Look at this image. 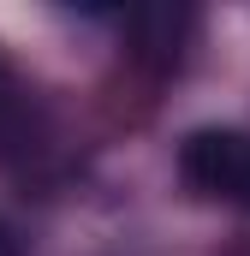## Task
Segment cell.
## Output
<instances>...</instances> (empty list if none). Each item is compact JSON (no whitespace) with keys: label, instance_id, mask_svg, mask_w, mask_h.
Here are the masks:
<instances>
[{"label":"cell","instance_id":"cell-2","mask_svg":"<svg viewBox=\"0 0 250 256\" xmlns=\"http://www.w3.org/2000/svg\"><path fill=\"white\" fill-rule=\"evenodd\" d=\"M30 131H36V102H30V90L0 66V161H12V155L30 143Z\"/></svg>","mask_w":250,"mask_h":256},{"label":"cell","instance_id":"cell-3","mask_svg":"<svg viewBox=\"0 0 250 256\" xmlns=\"http://www.w3.org/2000/svg\"><path fill=\"white\" fill-rule=\"evenodd\" d=\"M0 256H24V250H18V238H12V226H0Z\"/></svg>","mask_w":250,"mask_h":256},{"label":"cell","instance_id":"cell-1","mask_svg":"<svg viewBox=\"0 0 250 256\" xmlns=\"http://www.w3.org/2000/svg\"><path fill=\"white\" fill-rule=\"evenodd\" d=\"M179 173L190 191L232 202L250 214V131L238 126H202L179 143Z\"/></svg>","mask_w":250,"mask_h":256}]
</instances>
